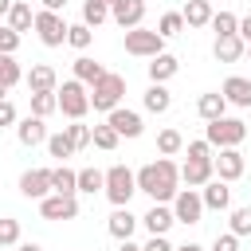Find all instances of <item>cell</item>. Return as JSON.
<instances>
[{
  "instance_id": "5",
  "label": "cell",
  "mask_w": 251,
  "mask_h": 251,
  "mask_svg": "<svg viewBox=\"0 0 251 251\" xmlns=\"http://www.w3.org/2000/svg\"><path fill=\"white\" fill-rule=\"evenodd\" d=\"M59 110H63L71 122H82V118H86V110H90L86 82H78V78H67V82L59 86Z\"/></svg>"
},
{
  "instance_id": "39",
  "label": "cell",
  "mask_w": 251,
  "mask_h": 251,
  "mask_svg": "<svg viewBox=\"0 0 251 251\" xmlns=\"http://www.w3.org/2000/svg\"><path fill=\"white\" fill-rule=\"evenodd\" d=\"M235 235H251V208H231V227Z\"/></svg>"
},
{
  "instance_id": "37",
  "label": "cell",
  "mask_w": 251,
  "mask_h": 251,
  "mask_svg": "<svg viewBox=\"0 0 251 251\" xmlns=\"http://www.w3.org/2000/svg\"><path fill=\"white\" fill-rule=\"evenodd\" d=\"M90 39H94V27H86V24H71V27H67V43H71L75 51H86Z\"/></svg>"
},
{
  "instance_id": "43",
  "label": "cell",
  "mask_w": 251,
  "mask_h": 251,
  "mask_svg": "<svg viewBox=\"0 0 251 251\" xmlns=\"http://www.w3.org/2000/svg\"><path fill=\"white\" fill-rule=\"evenodd\" d=\"M212 251H239V235H235V231L216 235V239H212Z\"/></svg>"
},
{
  "instance_id": "47",
  "label": "cell",
  "mask_w": 251,
  "mask_h": 251,
  "mask_svg": "<svg viewBox=\"0 0 251 251\" xmlns=\"http://www.w3.org/2000/svg\"><path fill=\"white\" fill-rule=\"evenodd\" d=\"M239 35H243V43H251V16L239 20Z\"/></svg>"
},
{
  "instance_id": "53",
  "label": "cell",
  "mask_w": 251,
  "mask_h": 251,
  "mask_svg": "<svg viewBox=\"0 0 251 251\" xmlns=\"http://www.w3.org/2000/svg\"><path fill=\"white\" fill-rule=\"evenodd\" d=\"M0 98H8V86H4V82H0Z\"/></svg>"
},
{
  "instance_id": "51",
  "label": "cell",
  "mask_w": 251,
  "mask_h": 251,
  "mask_svg": "<svg viewBox=\"0 0 251 251\" xmlns=\"http://www.w3.org/2000/svg\"><path fill=\"white\" fill-rule=\"evenodd\" d=\"M20 251H43L39 243H20Z\"/></svg>"
},
{
  "instance_id": "46",
  "label": "cell",
  "mask_w": 251,
  "mask_h": 251,
  "mask_svg": "<svg viewBox=\"0 0 251 251\" xmlns=\"http://www.w3.org/2000/svg\"><path fill=\"white\" fill-rule=\"evenodd\" d=\"M145 251H176V247L169 243V235H149V243H145Z\"/></svg>"
},
{
  "instance_id": "14",
  "label": "cell",
  "mask_w": 251,
  "mask_h": 251,
  "mask_svg": "<svg viewBox=\"0 0 251 251\" xmlns=\"http://www.w3.org/2000/svg\"><path fill=\"white\" fill-rule=\"evenodd\" d=\"M220 94L227 98V106L251 110V78H243V75H227L224 86H220Z\"/></svg>"
},
{
  "instance_id": "11",
  "label": "cell",
  "mask_w": 251,
  "mask_h": 251,
  "mask_svg": "<svg viewBox=\"0 0 251 251\" xmlns=\"http://www.w3.org/2000/svg\"><path fill=\"white\" fill-rule=\"evenodd\" d=\"M212 176H216V165H212V157H188V161L180 165V180H184L188 188H204Z\"/></svg>"
},
{
  "instance_id": "23",
  "label": "cell",
  "mask_w": 251,
  "mask_h": 251,
  "mask_svg": "<svg viewBox=\"0 0 251 251\" xmlns=\"http://www.w3.org/2000/svg\"><path fill=\"white\" fill-rule=\"evenodd\" d=\"M196 114H200L204 122H216V118H224V114H227V98H224L220 90L200 94V98H196Z\"/></svg>"
},
{
  "instance_id": "7",
  "label": "cell",
  "mask_w": 251,
  "mask_h": 251,
  "mask_svg": "<svg viewBox=\"0 0 251 251\" xmlns=\"http://www.w3.org/2000/svg\"><path fill=\"white\" fill-rule=\"evenodd\" d=\"M126 51L129 55H137V59H153V55H161L165 51V35L153 27H129L126 31Z\"/></svg>"
},
{
  "instance_id": "19",
  "label": "cell",
  "mask_w": 251,
  "mask_h": 251,
  "mask_svg": "<svg viewBox=\"0 0 251 251\" xmlns=\"http://www.w3.org/2000/svg\"><path fill=\"white\" fill-rule=\"evenodd\" d=\"M212 55H216L220 63H239V59L247 55V43H243V35H216Z\"/></svg>"
},
{
  "instance_id": "27",
  "label": "cell",
  "mask_w": 251,
  "mask_h": 251,
  "mask_svg": "<svg viewBox=\"0 0 251 251\" xmlns=\"http://www.w3.org/2000/svg\"><path fill=\"white\" fill-rule=\"evenodd\" d=\"M51 192H63V196H75V192H78V173H75V169H67V165H59V169H51Z\"/></svg>"
},
{
  "instance_id": "55",
  "label": "cell",
  "mask_w": 251,
  "mask_h": 251,
  "mask_svg": "<svg viewBox=\"0 0 251 251\" xmlns=\"http://www.w3.org/2000/svg\"><path fill=\"white\" fill-rule=\"evenodd\" d=\"M247 59H251V43H247Z\"/></svg>"
},
{
  "instance_id": "33",
  "label": "cell",
  "mask_w": 251,
  "mask_h": 251,
  "mask_svg": "<svg viewBox=\"0 0 251 251\" xmlns=\"http://www.w3.org/2000/svg\"><path fill=\"white\" fill-rule=\"evenodd\" d=\"M157 149H161V157H173V153H180V149H184V137H180V129H161V133H157Z\"/></svg>"
},
{
  "instance_id": "22",
  "label": "cell",
  "mask_w": 251,
  "mask_h": 251,
  "mask_svg": "<svg viewBox=\"0 0 251 251\" xmlns=\"http://www.w3.org/2000/svg\"><path fill=\"white\" fill-rule=\"evenodd\" d=\"M133 227H137V216H133L129 208H114V216L106 220V231H110L118 243H122V239H129V235H133Z\"/></svg>"
},
{
  "instance_id": "35",
  "label": "cell",
  "mask_w": 251,
  "mask_h": 251,
  "mask_svg": "<svg viewBox=\"0 0 251 251\" xmlns=\"http://www.w3.org/2000/svg\"><path fill=\"white\" fill-rule=\"evenodd\" d=\"M110 20V4H90V0H82V24L86 27H98V24H106Z\"/></svg>"
},
{
  "instance_id": "18",
  "label": "cell",
  "mask_w": 251,
  "mask_h": 251,
  "mask_svg": "<svg viewBox=\"0 0 251 251\" xmlns=\"http://www.w3.org/2000/svg\"><path fill=\"white\" fill-rule=\"evenodd\" d=\"M141 224H145V231H149V235H169V227L176 224L173 204H153V208L141 216Z\"/></svg>"
},
{
  "instance_id": "42",
  "label": "cell",
  "mask_w": 251,
  "mask_h": 251,
  "mask_svg": "<svg viewBox=\"0 0 251 251\" xmlns=\"http://www.w3.org/2000/svg\"><path fill=\"white\" fill-rule=\"evenodd\" d=\"M20 31H12V27H0V51L4 55H16V47H20Z\"/></svg>"
},
{
  "instance_id": "20",
  "label": "cell",
  "mask_w": 251,
  "mask_h": 251,
  "mask_svg": "<svg viewBox=\"0 0 251 251\" xmlns=\"http://www.w3.org/2000/svg\"><path fill=\"white\" fill-rule=\"evenodd\" d=\"M16 137H20V145H43L47 141V126H43V118H35V114H27L24 122H16Z\"/></svg>"
},
{
  "instance_id": "6",
  "label": "cell",
  "mask_w": 251,
  "mask_h": 251,
  "mask_svg": "<svg viewBox=\"0 0 251 251\" xmlns=\"http://www.w3.org/2000/svg\"><path fill=\"white\" fill-rule=\"evenodd\" d=\"M67 27H71V24H67L59 12H47V8L35 12V35H39L43 47H63V43H67Z\"/></svg>"
},
{
  "instance_id": "28",
  "label": "cell",
  "mask_w": 251,
  "mask_h": 251,
  "mask_svg": "<svg viewBox=\"0 0 251 251\" xmlns=\"http://www.w3.org/2000/svg\"><path fill=\"white\" fill-rule=\"evenodd\" d=\"M102 75H106V67H102V63H94L90 55H78V59H75V78H78V82L94 86V82H98Z\"/></svg>"
},
{
  "instance_id": "31",
  "label": "cell",
  "mask_w": 251,
  "mask_h": 251,
  "mask_svg": "<svg viewBox=\"0 0 251 251\" xmlns=\"http://www.w3.org/2000/svg\"><path fill=\"white\" fill-rule=\"evenodd\" d=\"M59 110V90H47V94H31V114L35 118H51Z\"/></svg>"
},
{
  "instance_id": "12",
  "label": "cell",
  "mask_w": 251,
  "mask_h": 251,
  "mask_svg": "<svg viewBox=\"0 0 251 251\" xmlns=\"http://www.w3.org/2000/svg\"><path fill=\"white\" fill-rule=\"evenodd\" d=\"M106 122L118 129V137H141V133H145V126H141V114H137V110H126V106L110 110V114H106Z\"/></svg>"
},
{
  "instance_id": "15",
  "label": "cell",
  "mask_w": 251,
  "mask_h": 251,
  "mask_svg": "<svg viewBox=\"0 0 251 251\" xmlns=\"http://www.w3.org/2000/svg\"><path fill=\"white\" fill-rule=\"evenodd\" d=\"M24 82H27V90H31V94L59 90V75H55V67H47V63H35V67L24 75Z\"/></svg>"
},
{
  "instance_id": "2",
  "label": "cell",
  "mask_w": 251,
  "mask_h": 251,
  "mask_svg": "<svg viewBox=\"0 0 251 251\" xmlns=\"http://www.w3.org/2000/svg\"><path fill=\"white\" fill-rule=\"evenodd\" d=\"M122 98H126V78H122L118 71H106V75L90 86V106H94L98 114L118 110V106H122Z\"/></svg>"
},
{
  "instance_id": "36",
  "label": "cell",
  "mask_w": 251,
  "mask_h": 251,
  "mask_svg": "<svg viewBox=\"0 0 251 251\" xmlns=\"http://www.w3.org/2000/svg\"><path fill=\"white\" fill-rule=\"evenodd\" d=\"M208 27H212L216 35H239V16H231V12H216Z\"/></svg>"
},
{
  "instance_id": "32",
  "label": "cell",
  "mask_w": 251,
  "mask_h": 251,
  "mask_svg": "<svg viewBox=\"0 0 251 251\" xmlns=\"http://www.w3.org/2000/svg\"><path fill=\"white\" fill-rule=\"evenodd\" d=\"M0 82L12 90L16 82H24V71H20V63H16V55H4L0 51Z\"/></svg>"
},
{
  "instance_id": "16",
  "label": "cell",
  "mask_w": 251,
  "mask_h": 251,
  "mask_svg": "<svg viewBox=\"0 0 251 251\" xmlns=\"http://www.w3.org/2000/svg\"><path fill=\"white\" fill-rule=\"evenodd\" d=\"M212 165H216V176L227 184L243 176V153L239 149H220V157H212Z\"/></svg>"
},
{
  "instance_id": "13",
  "label": "cell",
  "mask_w": 251,
  "mask_h": 251,
  "mask_svg": "<svg viewBox=\"0 0 251 251\" xmlns=\"http://www.w3.org/2000/svg\"><path fill=\"white\" fill-rule=\"evenodd\" d=\"M20 192H24L27 200L51 196V169H27V173L20 176Z\"/></svg>"
},
{
  "instance_id": "8",
  "label": "cell",
  "mask_w": 251,
  "mask_h": 251,
  "mask_svg": "<svg viewBox=\"0 0 251 251\" xmlns=\"http://www.w3.org/2000/svg\"><path fill=\"white\" fill-rule=\"evenodd\" d=\"M204 212H208V208H204V196H200L196 188H180V192L173 196V216H176V224H200Z\"/></svg>"
},
{
  "instance_id": "49",
  "label": "cell",
  "mask_w": 251,
  "mask_h": 251,
  "mask_svg": "<svg viewBox=\"0 0 251 251\" xmlns=\"http://www.w3.org/2000/svg\"><path fill=\"white\" fill-rule=\"evenodd\" d=\"M118 251H145V247H137L133 239H122V247H118Z\"/></svg>"
},
{
  "instance_id": "29",
  "label": "cell",
  "mask_w": 251,
  "mask_h": 251,
  "mask_svg": "<svg viewBox=\"0 0 251 251\" xmlns=\"http://www.w3.org/2000/svg\"><path fill=\"white\" fill-rule=\"evenodd\" d=\"M118 129L110 126V122H102V126H90V145H98V149H106V153H114L118 149Z\"/></svg>"
},
{
  "instance_id": "21",
  "label": "cell",
  "mask_w": 251,
  "mask_h": 251,
  "mask_svg": "<svg viewBox=\"0 0 251 251\" xmlns=\"http://www.w3.org/2000/svg\"><path fill=\"white\" fill-rule=\"evenodd\" d=\"M176 71H180V59L169 55V51H161V55L149 59V82H169Z\"/></svg>"
},
{
  "instance_id": "4",
  "label": "cell",
  "mask_w": 251,
  "mask_h": 251,
  "mask_svg": "<svg viewBox=\"0 0 251 251\" xmlns=\"http://www.w3.org/2000/svg\"><path fill=\"white\" fill-rule=\"evenodd\" d=\"M204 137H208V145L212 149H239L243 145V137H247V126L239 122V118H216V122H208L204 126Z\"/></svg>"
},
{
  "instance_id": "41",
  "label": "cell",
  "mask_w": 251,
  "mask_h": 251,
  "mask_svg": "<svg viewBox=\"0 0 251 251\" xmlns=\"http://www.w3.org/2000/svg\"><path fill=\"white\" fill-rule=\"evenodd\" d=\"M63 133L75 141V149H86V145H90V126H82V122H71Z\"/></svg>"
},
{
  "instance_id": "30",
  "label": "cell",
  "mask_w": 251,
  "mask_h": 251,
  "mask_svg": "<svg viewBox=\"0 0 251 251\" xmlns=\"http://www.w3.org/2000/svg\"><path fill=\"white\" fill-rule=\"evenodd\" d=\"M102 188H106V173H102V169H78V192L94 196V192H102Z\"/></svg>"
},
{
  "instance_id": "25",
  "label": "cell",
  "mask_w": 251,
  "mask_h": 251,
  "mask_svg": "<svg viewBox=\"0 0 251 251\" xmlns=\"http://www.w3.org/2000/svg\"><path fill=\"white\" fill-rule=\"evenodd\" d=\"M180 16H184V24H188V27H208L216 12H212V4H208V0H188Z\"/></svg>"
},
{
  "instance_id": "45",
  "label": "cell",
  "mask_w": 251,
  "mask_h": 251,
  "mask_svg": "<svg viewBox=\"0 0 251 251\" xmlns=\"http://www.w3.org/2000/svg\"><path fill=\"white\" fill-rule=\"evenodd\" d=\"M188 157H212V145H208V137H200V141H188Z\"/></svg>"
},
{
  "instance_id": "38",
  "label": "cell",
  "mask_w": 251,
  "mask_h": 251,
  "mask_svg": "<svg viewBox=\"0 0 251 251\" xmlns=\"http://www.w3.org/2000/svg\"><path fill=\"white\" fill-rule=\"evenodd\" d=\"M157 31H161L165 39H173V35H180V31H184V16H180V12H165V16L157 20Z\"/></svg>"
},
{
  "instance_id": "40",
  "label": "cell",
  "mask_w": 251,
  "mask_h": 251,
  "mask_svg": "<svg viewBox=\"0 0 251 251\" xmlns=\"http://www.w3.org/2000/svg\"><path fill=\"white\" fill-rule=\"evenodd\" d=\"M12 243H20V220L4 216L0 220V247H12Z\"/></svg>"
},
{
  "instance_id": "26",
  "label": "cell",
  "mask_w": 251,
  "mask_h": 251,
  "mask_svg": "<svg viewBox=\"0 0 251 251\" xmlns=\"http://www.w3.org/2000/svg\"><path fill=\"white\" fill-rule=\"evenodd\" d=\"M141 106H145L149 114H165V110L173 106V94L165 90V82H149V90H145V98H141Z\"/></svg>"
},
{
  "instance_id": "52",
  "label": "cell",
  "mask_w": 251,
  "mask_h": 251,
  "mask_svg": "<svg viewBox=\"0 0 251 251\" xmlns=\"http://www.w3.org/2000/svg\"><path fill=\"white\" fill-rule=\"evenodd\" d=\"M176 251H204V247H196V243H184V247H176Z\"/></svg>"
},
{
  "instance_id": "24",
  "label": "cell",
  "mask_w": 251,
  "mask_h": 251,
  "mask_svg": "<svg viewBox=\"0 0 251 251\" xmlns=\"http://www.w3.org/2000/svg\"><path fill=\"white\" fill-rule=\"evenodd\" d=\"M4 20H8V27H12V31H20V35L35 27V12H31V4H27V0H16V4H12V12H8Z\"/></svg>"
},
{
  "instance_id": "54",
  "label": "cell",
  "mask_w": 251,
  "mask_h": 251,
  "mask_svg": "<svg viewBox=\"0 0 251 251\" xmlns=\"http://www.w3.org/2000/svg\"><path fill=\"white\" fill-rule=\"evenodd\" d=\"M90 4H110V0H90Z\"/></svg>"
},
{
  "instance_id": "1",
  "label": "cell",
  "mask_w": 251,
  "mask_h": 251,
  "mask_svg": "<svg viewBox=\"0 0 251 251\" xmlns=\"http://www.w3.org/2000/svg\"><path fill=\"white\" fill-rule=\"evenodd\" d=\"M137 192H145L153 204H173V196L180 192V169L169 157H157L149 165L137 169Z\"/></svg>"
},
{
  "instance_id": "9",
  "label": "cell",
  "mask_w": 251,
  "mask_h": 251,
  "mask_svg": "<svg viewBox=\"0 0 251 251\" xmlns=\"http://www.w3.org/2000/svg\"><path fill=\"white\" fill-rule=\"evenodd\" d=\"M110 20H114L122 31L141 27V20H145V0H110Z\"/></svg>"
},
{
  "instance_id": "3",
  "label": "cell",
  "mask_w": 251,
  "mask_h": 251,
  "mask_svg": "<svg viewBox=\"0 0 251 251\" xmlns=\"http://www.w3.org/2000/svg\"><path fill=\"white\" fill-rule=\"evenodd\" d=\"M102 192H106V200H110L114 208H129V200H133V192H137V173L126 169V165H110Z\"/></svg>"
},
{
  "instance_id": "48",
  "label": "cell",
  "mask_w": 251,
  "mask_h": 251,
  "mask_svg": "<svg viewBox=\"0 0 251 251\" xmlns=\"http://www.w3.org/2000/svg\"><path fill=\"white\" fill-rule=\"evenodd\" d=\"M39 4H43L47 12H63V8H67V0H39Z\"/></svg>"
},
{
  "instance_id": "34",
  "label": "cell",
  "mask_w": 251,
  "mask_h": 251,
  "mask_svg": "<svg viewBox=\"0 0 251 251\" xmlns=\"http://www.w3.org/2000/svg\"><path fill=\"white\" fill-rule=\"evenodd\" d=\"M47 153L59 157V161H67V157H75L78 149H75V141H71L67 133H51V137H47Z\"/></svg>"
},
{
  "instance_id": "50",
  "label": "cell",
  "mask_w": 251,
  "mask_h": 251,
  "mask_svg": "<svg viewBox=\"0 0 251 251\" xmlns=\"http://www.w3.org/2000/svg\"><path fill=\"white\" fill-rule=\"evenodd\" d=\"M12 4H16V0H0V16H8V12H12Z\"/></svg>"
},
{
  "instance_id": "44",
  "label": "cell",
  "mask_w": 251,
  "mask_h": 251,
  "mask_svg": "<svg viewBox=\"0 0 251 251\" xmlns=\"http://www.w3.org/2000/svg\"><path fill=\"white\" fill-rule=\"evenodd\" d=\"M4 126H16V106L8 102V98H0V129Z\"/></svg>"
},
{
  "instance_id": "17",
  "label": "cell",
  "mask_w": 251,
  "mask_h": 251,
  "mask_svg": "<svg viewBox=\"0 0 251 251\" xmlns=\"http://www.w3.org/2000/svg\"><path fill=\"white\" fill-rule=\"evenodd\" d=\"M200 196H204V208H208V212H227V208H231V188H227V180H220V176H212Z\"/></svg>"
},
{
  "instance_id": "10",
  "label": "cell",
  "mask_w": 251,
  "mask_h": 251,
  "mask_svg": "<svg viewBox=\"0 0 251 251\" xmlns=\"http://www.w3.org/2000/svg\"><path fill=\"white\" fill-rule=\"evenodd\" d=\"M39 216L43 220H75L78 216V200L75 196H63V192H51L39 200Z\"/></svg>"
}]
</instances>
